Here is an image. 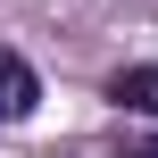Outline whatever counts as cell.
Returning a JSON list of instances; mask_svg holds the SVG:
<instances>
[{
    "label": "cell",
    "instance_id": "1",
    "mask_svg": "<svg viewBox=\"0 0 158 158\" xmlns=\"http://www.w3.org/2000/svg\"><path fill=\"white\" fill-rule=\"evenodd\" d=\"M33 100H42V83H33V67H25L17 50H0V125H17V117H33Z\"/></svg>",
    "mask_w": 158,
    "mask_h": 158
},
{
    "label": "cell",
    "instance_id": "2",
    "mask_svg": "<svg viewBox=\"0 0 158 158\" xmlns=\"http://www.w3.org/2000/svg\"><path fill=\"white\" fill-rule=\"evenodd\" d=\"M108 92H117L125 108H142V117H158V67H125V75H117Z\"/></svg>",
    "mask_w": 158,
    "mask_h": 158
},
{
    "label": "cell",
    "instance_id": "3",
    "mask_svg": "<svg viewBox=\"0 0 158 158\" xmlns=\"http://www.w3.org/2000/svg\"><path fill=\"white\" fill-rule=\"evenodd\" d=\"M117 158H158V142H133V150H117Z\"/></svg>",
    "mask_w": 158,
    "mask_h": 158
}]
</instances>
